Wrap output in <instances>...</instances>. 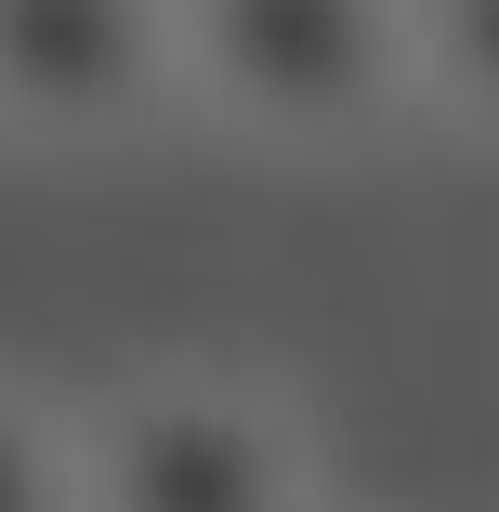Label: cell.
<instances>
[{"label": "cell", "mask_w": 499, "mask_h": 512, "mask_svg": "<svg viewBox=\"0 0 499 512\" xmlns=\"http://www.w3.org/2000/svg\"><path fill=\"white\" fill-rule=\"evenodd\" d=\"M184 92L250 145H355L421 92L408 0H171Z\"/></svg>", "instance_id": "cell-1"}, {"label": "cell", "mask_w": 499, "mask_h": 512, "mask_svg": "<svg viewBox=\"0 0 499 512\" xmlns=\"http://www.w3.org/2000/svg\"><path fill=\"white\" fill-rule=\"evenodd\" d=\"M79 512H316V460L276 394L171 368L79 421Z\"/></svg>", "instance_id": "cell-2"}, {"label": "cell", "mask_w": 499, "mask_h": 512, "mask_svg": "<svg viewBox=\"0 0 499 512\" xmlns=\"http://www.w3.org/2000/svg\"><path fill=\"white\" fill-rule=\"evenodd\" d=\"M184 92L171 0H0V132L27 145H106Z\"/></svg>", "instance_id": "cell-3"}, {"label": "cell", "mask_w": 499, "mask_h": 512, "mask_svg": "<svg viewBox=\"0 0 499 512\" xmlns=\"http://www.w3.org/2000/svg\"><path fill=\"white\" fill-rule=\"evenodd\" d=\"M408 66L434 106L499 132V0H408Z\"/></svg>", "instance_id": "cell-4"}, {"label": "cell", "mask_w": 499, "mask_h": 512, "mask_svg": "<svg viewBox=\"0 0 499 512\" xmlns=\"http://www.w3.org/2000/svg\"><path fill=\"white\" fill-rule=\"evenodd\" d=\"M0 512H79V421L0 381Z\"/></svg>", "instance_id": "cell-5"}]
</instances>
